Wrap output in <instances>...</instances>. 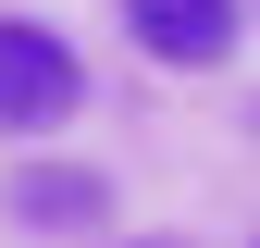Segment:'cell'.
Returning a JSON list of instances; mask_svg holds the SVG:
<instances>
[{"instance_id": "obj_1", "label": "cell", "mask_w": 260, "mask_h": 248, "mask_svg": "<svg viewBox=\"0 0 260 248\" xmlns=\"http://www.w3.org/2000/svg\"><path fill=\"white\" fill-rule=\"evenodd\" d=\"M75 112H87V62L62 50L50 25H0V137L38 149V137H62Z\"/></svg>"}, {"instance_id": "obj_2", "label": "cell", "mask_w": 260, "mask_h": 248, "mask_svg": "<svg viewBox=\"0 0 260 248\" xmlns=\"http://www.w3.org/2000/svg\"><path fill=\"white\" fill-rule=\"evenodd\" d=\"M124 38L149 62H174V75H211V62L248 38V13L236 0H124Z\"/></svg>"}, {"instance_id": "obj_3", "label": "cell", "mask_w": 260, "mask_h": 248, "mask_svg": "<svg viewBox=\"0 0 260 248\" xmlns=\"http://www.w3.org/2000/svg\"><path fill=\"white\" fill-rule=\"evenodd\" d=\"M87 211H100V174H25V186H13V224H38V236L87 224Z\"/></svg>"}]
</instances>
